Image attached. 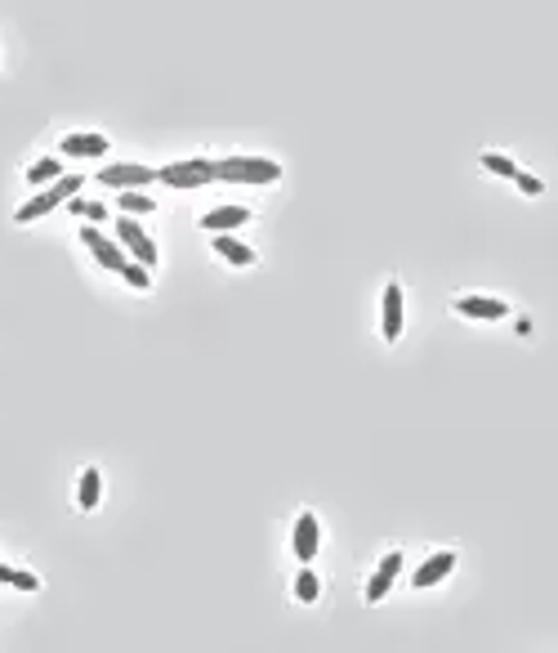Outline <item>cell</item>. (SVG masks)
<instances>
[{
    "label": "cell",
    "instance_id": "603a6c76",
    "mask_svg": "<svg viewBox=\"0 0 558 653\" xmlns=\"http://www.w3.org/2000/svg\"><path fill=\"white\" fill-rule=\"evenodd\" d=\"M513 184H518L527 197H541V193H545V184H541L536 175H527V170H518V175H513Z\"/></svg>",
    "mask_w": 558,
    "mask_h": 653
},
{
    "label": "cell",
    "instance_id": "5b68a950",
    "mask_svg": "<svg viewBox=\"0 0 558 653\" xmlns=\"http://www.w3.org/2000/svg\"><path fill=\"white\" fill-rule=\"evenodd\" d=\"M99 184L116 188V193H139V184H156V170L139 162H121V166H103L99 170Z\"/></svg>",
    "mask_w": 558,
    "mask_h": 653
},
{
    "label": "cell",
    "instance_id": "5bb4252c",
    "mask_svg": "<svg viewBox=\"0 0 558 653\" xmlns=\"http://www.w3.org/2000/svg\"><path fill=\"white\" fill-rule=\"evenodd\" d=\"M214 256H219V260H228V265H237V269L254 265L251 246H246V242H237V237H228V233H214Z\"/></svg>",
    "mask_w": 558,
    "mask_h": 653
},
{
    "label": "cell",
    "instance_id": "44dd1931",
    "mask_svg": "<svg viewBox=\"0 0 558 653\" xmlns=\"http://www.w3.org/2000/svg\"><path fill=\"white\" fill-rule=\"evenodd\" d=\"M67 206H72V211H76L81 219H95V224H99V219H107V206H103V202H85L81 193H76V197H72Z\"/></svg>",
    "mask_w": 558,
    "mask_h": 653
},
{
    "label": "cell",
    "instance_id": "ac0fdd59",
    "mask_svg": "<svg viewBox=\"0 0 558 653\" xmlns=\"http://www.w3.org/2000/svg\"><path fill=\"white\" fill-rule=\"evenodd\" d=\"M121 211H125V216H153L156 202L148 193H121Z\"/></svg>",
    "mask_w": 558,
    "mask_h": 653
},
{
    "label": "cell",
    "instance_id": "8992f818",
    "mask_svg": "<svg viewBox=\"0 0 558 653\" xmlns=\"http://www.w3.org/2000/svg\"><path fill=\"white\" fill-rule=\"evenodd\" d=\"M81 242L90 246V256H95L107 273L125 269V251H121V242H112V237H107V233H99L95 224H85V228H81Z\"/></svg>",
    "mask_w": 558,
    "mask_h": 653
},
{
    "label": "cell",
    "instance_id": "7c38bea8",
    "mask_svg": "<svg viewBox=\"0 0 558 653\" xmlns=\"http://www.w3.org/2000/svg\"><path fill=\"white\" fill-rule=\"evenodd\" d=\"M107 148H112V144H107L103 135H85V130H81V135H63V144H58L63 157H103Z\"/></svg>",
    "mask_w": 558,
    "mask_h": 653
},
{
    "label": "cell",
    "instance_id": "6da1fadb",
    "mask_svg": "<svg viewBox=\"0 0 558 653\" xmlns=\"http://www.w3.org/2000/svg\"><path fill=\"white\" fill-rule=\"evenodd\" d=\"M214 179L264 188V184H277V179H282V166L268 162V157H228V162H214Z\"/></svg>",
    "mask_w": 558,
    "mask_h": 653
},
{
    "label": "cell",
    "instance_id": "8fae6325",
    "mask_svg": "<svg viewBox=\"0 0 558 653\" xmlns=\"http://www.w3.org/2000/svg\"><path fill=\"white\" fill-rule=\"evenodd\" d=\"M380 314H384V326H380V331H384V340L394 345V340L403 336V286H398V282L384 286V309H380Z\"/></svg>",
    "mask_w": 558,
    "mask_h": 653
},
{
    "label": "cell",
    "instance_id": "4fadbf2b",
    "mask_svg": "<svg viewBox=\"0 0 558 653\" xmlns=\"http://www.w3.org/2000/svg\"><path fill=\"white\" fill-rule=\"evenodd\" d=\"M251 219L246 206H214L210 216H202V228L205 233H233V228H242Z\"/></svg>",
    "mask_w": 558,
    "mask_h": 653
},
{
    "label": "cell",
    "instance_id": "7a4b0ae2",
    "mask_svg": "<svg viewBox=\"0 0 558 653\" xmlns=\"http://www.w3.org/2000/svg\"><path fill=\"white\" fill-rule=\"evenodd\" d=\"M81 175H63L58 184H50L45 193H36L32 202H23L18 211H14V224H32V219H41V216H50V211H58L63 202H72L76 193H81Z\"/></svg>",
    "mask_w": 558,
    "mask_h": 653
},
{
    "label": "cell",
    "instance_id": "9c48e42d",
    "mask_svg": "<svg viewBox=\"0 0 558 653\" xmlns=\"http://www.w3.org/2000/svg\"><path fill=\"white\" fill-rule=\"evenodd\" d=\"M456 314H460V318H483V323H496V318H505V314H509V305H505V300H496V296H460Z\"/></svg>",
    "mask_w": 558,
    "mask_h": 653
},
{
    "label": "cell",
    "instance_id": "7402d4cb",
    "mask_svg": "<svg viewBox=\"0 0 558 653\" xmlns=\"http://www.w3.org/2000/svg\"><path fill=\"white\" fill-rule=\"evenodd\" d=\"M483 166H487L492 175H505V179H513V175H518V166L509 162V157H501V153H487V157H483Z\"/></svg>",
    "mask_w": 558,
    "mask_h": 653
},
{
    "label": "cell",
    "instance_id": "2e32d148",
    "mask_svg": "<svg viewBox=\"0 0 558 653\" xmlns=\"http://www.w3.org/2000/svg\"><path fill=\"white\" fill-rule=\"evenodd\" d=\"M0 582H5V587H18V591H41V578L27 573V568H14V564H0Z\"/></svg>",
    "mask_w": 558,
    "mask_h": 653
},
{
    "label": "cell",
    "instance_id": "ba28073f",
    "mask_svg": "<svg viewBox=\"0 0 558 653\" xmlns=\"http://www.w3.org/2000/svg\"><path fill=\"white\" fill-rule=\"evenodd\" d=\"M398 573H403V550H389L380 559V568L371 573V582H366V604H380V599L389 596V587H394Z\"/></svg>",
    "mask_w": 558,
    "mask_h": 653
},
{
    "label": "cell",
    "instance_id": "277c9868",
    "mask_svg": "<svg viewBox=\"0 0 558 653\" xmlns=\"http://www.w3.org/2000/svg\"><path fill=\"white\" fill-rule=\"evenodd\" d=\"M116 242L135 256V265H144V269H156V242L144 233V224L139 219H116Z\"/></svg>",
    "mask_w": 558,
    "mask_h": 653
},
{
    "label": "cell",
    "instance_id": "52a82bcc",
    "mask_svg": "<svg viewBox=\"0 0 558 653\" xmlns=\"http://www.w3.org/2000/svg\"><path fill=\"white\" fill-rule=\"evenodd\" d=\"M452 568H456V550H438V555H429V559L415 568L411 587H415V591H429V587H438L443 578H452Z\"/></svg>",
    "mask_w": 558,
    "mask_h": 653
},
{
    "label": "cell",
    "instance_id": "3957f363",
    "mask_svg": "<svg viewBox=\"0 0 558 653\" xmlns=\"http://www.w3.org/2000/svg\"><path fill=\"white\" fill-rule=\"evenodd\" d=\"M156 184H165V188H205V184H214V162H205V157L170 162L156 170Z\"/></svg>",
    "mask_w": 558,
    "mask_h": 653
},
{
    "label": "cell",
    "instance_id": "30bf717a",
    "mask_svg": "<svg viewBox=\"0 0 558 653\" xmlns=\"http://www.w3.org/2000/svg\"><path fill=\"white\" fill-rule=\"evenodd\" d=\"M291 546H295V555H300L304 564L317 555V546H322V524H317L313 510H304V515L295 519V537H291Z\"/></svg>",
    "mask_w": 558,
    "mask_h": 653
},
{
    "label": "cell",
    "instance_id": "d6986e66",
    "mask_svg": "<svg viewBox=\"0 0 558 653\" xmlns=\"http://www.w3.org/2000/svg\"><path fill=\"white\" fill-rule=\"evenodd\" d=\"M58 170H63V166H58V157H41V162L27 170V184H50V179H63Z\"/></svg>",
    "mask_w": 558,
    "mask_h": 653
},
{
    "label": "cell",
    "instance_id": "9a60e30c",
    "mask_svg": "<svg viewBox=\"0 0 558 653\" xmlns=\"http://www.w3.org/2000/svg\"><path fill=\"white\" fill-rule=\"evenodd\" d=\"M99 497H103V475L95 466H85V470H81V484H76V506L90 515V510H99Z\"/></svg>",
    "mask_w": 558,
    "mask_h": 653
},
{
    "label": "cell",
    "instance_id": "ffe728a7",
    "mask_svg": "<svg viewBox=\"0 0 558 653\" xmlns=\"http://www.w3.org/2000/svg\"><path fill=\"white\" fill-rule=\"evenodd\" d=\"M121 277H125V282H130L135 291H148V286H153V269H144V265H135V260H125Z\"/></svg>",
    "mask_w": 558,
    "mask_h": 653
},
{
    "label": "cell",
    "instance_id": "e0dca14e",
    "mask_svg": "<svg viewBox=\"0 0 558 653\" xmlns=\"http://www.w3.org/2000/svg\"><path fill=\"white\" fill-rule=\"evenodd\" d=\"M317 596H322L317 573H313V568H300V578H295V599H300V604H313Z\"/></svg>",
    "mask_w": 558,
    "mask_h": 653
}]
</instances>
